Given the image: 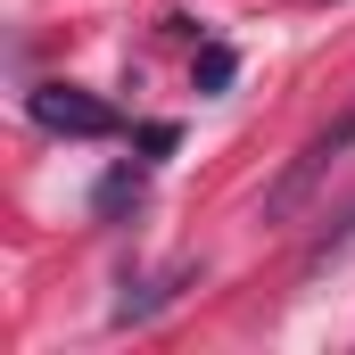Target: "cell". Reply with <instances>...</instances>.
I'll return each mask as SVG.
<instances>
[{
	"label": "cell",
	"instance_id": "cell-1",
	"mask_svg": "<svg viewBox=\"0 0 355 355\" xmlns=\"http://www.w3.org/2000/svg\"><path fill=\"white\" fill-rule=\"evenodd\" d=\"M347 149H355V99L339 107V116H331V124H322V132H314V141H306V149H297V157H289V174L265 190V223H289V215H297V207L314 198V182L331 174V166H339Z\"/></svg>",
	"mask_w": 355,
	"mask_h": 355
},
{
	"label": "cell",
	"instance_id": "cell-2",
	"mask_svg": "<svg viewBox=\"0 0 355 355\" xmlns=\"http://www.w3.org/2000/svg\"><path fill=\"white\" fill-rule=\"evenodd\" d=\"M25 107H33V124H42V132H67V141H107V132H116V107H107V99H91L83 83H42Z\"/></svg>",
	"mask_w": 355,
	"mask_h": 355
},
{
	"label": "cell",
	"instance_id": "cell-3",
	"mask_svg": "<svg viewBox=\"0 0 355 355\" xmlns=\"http://www.w3.org/2000/svg\"><path fill=\"white\" fill-rule=\"evenodd\" d=\"M91 207H99V215H124V207H141V174H132V166H124V174H107Z\"/></svg>",
	"mask_w": 355,
	"mask_h": 355
},
{
	"label": "cell",
	"instance_id": "cell-4",
	"mask_svg": "<svg viewBox=\"0 0 355 355\" xmlns=\"http://www.w3.org/2000/svg\"><path fill=\"white\" fill-rule=\"evenodd\" d=\"M232 67H240V58H232L223 42H207V50H198V91H223V83H232Z\"/></svg>",
	"mask_w": 355,
	"mask_h": 355
},
{
	"label": "cell",
	"instance_id": "cell-5",
	"mask_svg": "<svg viewBox=\"0 0 355 355\" xmlns=\"http://www.w3.org/2000/svg\"><path fill=\"white\" fill-rule=\"evenodd\" d=\"M347 248H355V215L331 232V240H322V248H314V265H331V257H347Z\"/></svg>",
	"mask_w": 355,
	"mask_h": 355
}]
</instances>
